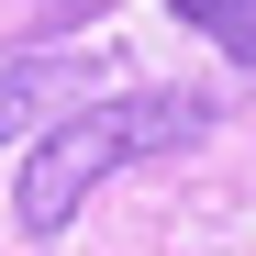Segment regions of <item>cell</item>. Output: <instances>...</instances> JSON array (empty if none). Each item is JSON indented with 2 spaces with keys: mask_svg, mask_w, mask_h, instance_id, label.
I'll return each instance as SVG.
<instances>
[{
  "mask_svg": "<svg viewBox=\"0 0 256 256\" xmlns=\"http://www.w3.org/2000/svg\"><path fill=\"white\" fill-rule=\"evenodd\" d=\"M167 12H178L190 34L212 56H234V67H256V0H167Z\"/></svg>",
  "mask_w": 256,
  "mask_h": 256,
  "instance_id": "cell-2",
  "label": "cell"
},
{
  "mask_svg": "<svg viewBox=\"0 0 256 256\" xmlns=\"http://www.w3.org/2000/svg\"><path fill=\"white\" fill-rule=\"evenodd\" d=\"M45 78H56V56H22V67H0V134H22V122H34Z\"/></svg>",
  "mask_w": 256,
  "mask_h": 256,
  "instance_id": "cell-3",
  "label": "cell"
},
{
  "mask_svg": "<svg viewBox=\"0 0 256 256\" xmlns=\"http://www.w3.org/2000/svg\"><path fill=\"white\" fill-rule=\"evenodd\" d=\"M212 90H122V100H90V112H67L56 134H34L22 145V178H12V223L22 234H67L78 212L100 200V178H122V167H145V156H178L212 134Z\"/></svg>",
  "mask_w": 256,
  "mask_h": 256,
  "instance_id": "cell-1",
  "label": "cell"
}]
</instances>
